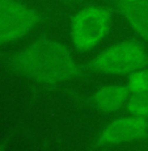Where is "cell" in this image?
<instances>
[{
    "instance_id": "cell-1",
    "label": "cell",
    "mask_w": 148,
    "mask_h": 151,
    "mask_svg": "<svg viewBox=\"0 0 148 151\" xmlns=\"http://www.w3.org/2000/svg\"><path fill=\"white\" fill-rule=\"evenodd\" d=\"M7 67L14 74L43 86H58L83 74V66L63 42L41 37L26 47L5 58Z\"/></svg>"
},
{
    "instance_id": "cell-2",
    "label": "cell",
    "mask_w": 148,
    "mask_h": 151,
    "mask_svg": "<svg viewBox=\"0 0 148 151\" xmlns=\"http://www.w3.org/2000/svg\"><path fill=\"white\" fill-rule=\"evenodd\" d=\"M148 66V51L136 40H126L109 46L88 60L85 68L105 75H130Z\"/></svg>"
},
{
    "instance_id": "cell-3",
    "label": "cell",
    "mask_w": 148,
    "mask_h": 151,
    "mask_svg": "<svg viewBox=\"0 0 148 151\" xmlns=\"http://www.w3.org/2000/svg\"><path fill=\"white\" fill-rule=\"evenodd\" d=\"M113 9L105 5H85L71 20V41L80 53L97 47L112 28Z\"/></svg>"
},
{
    "instance_id": "cell-4",
    "label": "cell",
    "mask_w": 148,
    "mask_h": 151,
    "mask_svg": "<svg viewBox=\"0 0 148 151\" xmlns=\"http://www.w3.org/2000/svg\"><path fill=\"white\" fill-rule=\"evenodd\" d=\"M43 21L39 11L20 0H0V46L28 36Z\"/></svg>"
},
{
    "instance_id": "cell-5",
    "label": "cell",
    "mask_w": 148,
    "mask_h": 151,
    "mask_svg": "<svg viewBox=\"0 0 148 151\" xmlns=\"http://www.w3.org/2000/svg\"><path fill=\"white\" fill-rule=\"evenodd\" d=\"M148 137V120L134 114L119 117L109 122L96 138L98 146H117V145L138 142Z\"/></svg>"
},
{
    "instance_id": "cell-6",
    "label": "cell",
    "mask_w": 148,
    "mask_h": 151,
    "mask_svg": "<svg viewBox=\"0 0 148 151\" xmlns=\"http://www.w3.org/2000/svg\"><path fill=\"white\" fill-rule=\"evenodd\" d=\"M131 96L127 84H109L98 88L91 96V103L102 113H114L124 108Z\"/></svg>"
},
{
    "instance_id": "cell-7",
    "label": "cell",
    "mask_w": 148,
    "mask_h": 151,
    "mask_svg": "<svg viewBox=\"0 0 148 151\" xmlns=\"http://www.w3.org/2000/svg\"><path fill=\"white\" fill-rule=\"evenodd\" d=\"M115 7L132 30L148 42V0L115 1Z\"/></svg>"
},
{
    "instance_id": "cell-8",
    "label": "cell",
    "mask_w": 148,
    "mask_h": 151,
    "mask_svg": "<svg viewBox=\"0 0 148 151\" xmlns=\"http://www.w3.org/2000/svg\"><path fill=\"white\" fill-rule=\"evenodd\" d=\"M124 109L129 114H134L148 120V92L131 93Z\"/></svg>"
},
{
    "instance_id": "cell-9",
    "label": "cell",
    "mask_w": 148,
    "mask_h": 151,
    "mask_svg": "<svg viewBox=\"0 0 148 151\" xmlns=\"http://www.w3.org/2000/svg\"><path fill=\"white\" fill-rule=\"evenodd\" d=\"M127 87L131 93L139 92H148V67H142L131 72L127 79Z\"/></svg>"
},
{
    "instance_id": "cell-10",
    "label": "cell",
    "mask_w": 148,
    "mask_h": 151,
    "mask_svg": "<svg viewBox=\"0 0 148 151\" xmlns=\"http://www.w3.org/2000/svg\"><path fill=\"white\" fill-rule=\"evenodd\" d=\"M56 1H60V3H63V4L72 5V4H77V3H81V0H56Z\"/></svg>"
},
{
    "instance_id": "cell-11",
    "label": "cell",
    "mask_w": 148,
    "mask_h": 151,
    "mask_svg": "<svg viewBox=\"0 0 148 151\" xmlns=\"http://www.w3.org/2000/svg\"><path fill=\"white\" fill-rule=\"evenodd\" d=\"M115 1H134V0H115Z\"/></svg>"
}]
</instances>
